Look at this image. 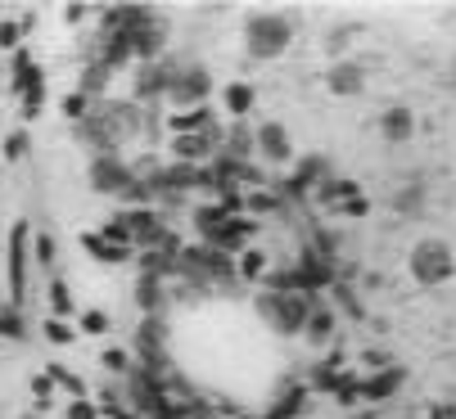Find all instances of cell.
<instances>
[{
    "label": "cell",
    "mask_w": 456,
    "mask_h": 419,
    "mask_svg": "<svg viewBox=\"0 0 456 419\" xmlns=\"http://www.w3.org/2000/svg\"><path fill=\"white\" fill-rule=\"evenodd\" d=\"M145 126V113L136 100H100L91 104V113L77 122V135H82V145H91L95 154H118L126 140H136Z\"/></svg>",
    "instance_id": "6da1fadb"
},
{
    "label": "cell",
    "mask_w": 456,
    "mask_h": 419,
    "mask_svg": "<svg viewBox=\"0 0 456 419\" xmlns=\"http://www.w3.org/2000/svg\"><path fill=\"white\" fill-rule=\"evenodd\" d=\"M312 307H316L312 294H298V289H263L253 298V311L263 316L267 329L281 334V338H298L307 316H312Z\"/></svg>",
    "instance_id": "7a4b0ae2"
},
{
    "label": "cell",
    "mask_w": 456,
    "mask_h": 419,
    "mask_svg": "<svg viewBox=\"0 0 456 419\" xmlns=\"http://www.w3.org/2000/svg\"><path fill=\"white\" fill-rule=\"evenodd\" d=\"M86 181L95 194H109V198H126V203H145L150 198V185L136 176V167L126 163L122 154H95L86 163Z\"/></svg>",
    "instance_id": "3957f363"
},
{
    "label": "cell",
    "mask_w": 456,
    "mask_h": 419,
    "mask_svg": "<svg viewBox=\"0 0 456 419\" xmlns=\"http://www.w3.org/2000/svg\"><path fill=\"white\" fill-rule=\"evenodd\" d=\"M289 45H294V19H289V14L257 10V14L244 19V50H248V59L272 63V59H281Z\"/></svg>",
    "instance_id": "277c9868"
},
{
    "label": "cell",
    "mask_w": 456,
    "mask_h": 419,
    "mask_svg": "<svg viewBox=\"0 0 456 419\" xmlns=\"http://www.w3.org/2000/svg\"><path fill=\"white\" fill-rule=\"evenodd\" d=\"M407 270H411V279H416L420 289H438V285H447V279L456 275V253H452L447 239L425 235V239L407 253Z\"/></svg>",
    "instance_id": "5b68a950"
},
{
    "label": "cell",
    "mask_w": 456,
    "mask_h": 419,
    "mask_svg": "<svg viewBox=\"0 0 456 419\" xmlns=\"http://www.w3.org/2000/svg\"><path fill=\"white\" fill-rule=\"evenodd\" d=\"M28 270H32V222H14L10 253H5V279H10L5 307H14V311H23V302H28Z\"/></svg>",
    "instance_id": "8992f818"
},
{
    "label": "cell",
    "mask_w": 456,
    "mask_h": 419,
    "mask_svg": "<svg viewBox=\"0 0 456 419\" xmlns=\"http://www.w3.org/2000/svg\"><path fill=\"white\" fill-rule=\"evenodd\" d=\"M213 95V73L204 63H185V68H172V86H167V100L176 104V113L185 109H204Z\"/></svg>",
    "instance_id": "52a82bcc"
},
{
    "label": "cell",
    "mask_w": 456,
    "mask_h": 419,
    "mask_svg": "<svg viewBox=\"0 0 456 419\" xmlns=\"http://www.w3.org/2000/svg\"><path fill=\"white\" fill-rule=\"evenodd\" d=\"M204 230V244L208 248H217V253H244V244L253 239V230H257V222L253 217H217V222H208V226H200Z\"/></svg>",
    "instance_id": "ba28073f"
},
{
    "label": "cell",
    "mask_w": 456,
    "mask_h": 419,
    "mask_svg": "<svg viewBox=\"0 0 456 419\" xmlns=\"http://www.w3.org/2000/svg\"><path fill=\"white\" fill-rule=\"evenodd\" d=\"M14 95L23 100V113L28 117H37L41 113V100H45V73L28 59V50H14Z\"/></svg>",
    "instance_id": "9c48e42d"
},
{
    "label": "cell",
    "mask_w": 456,
    "mask_h": 419,
    "mask_svg": "<svg viewBox=\"0 0 456 419\" xmlns=\"http://www.w3.org/2000/svg\"><path fill=\"white\" fill-rule=\"evenodd\" d=\"M253 149H257V158L272 163V167L294 163V140H289V131H285L281 122H257V131H253Z\"/></svg>",
    "instance_id": "30bf717a"
},
{
    "label": "cell",
    "mask_w": 456,
    "mask_h": 419,
    "mask_svg": "<svg viewBox=\"0 0 456 419\" xmlns=\"http://www.w3.org/2000/svg\"><path fill=\"white\" fill-rule=\"evenodd\" d=\"M325 91L339 95V100H353L366 91V68L353 63V59H335L330 68H325Z\"/></svg>",
    "instance_id": "8fae6325"
},
{
    "label": "cell",
    "mask_w": 456,
    "mask_h": 419,
    "mask_svg": "<svg viewBox=\"0 0 456 419\" xmlns=\"http://www.w3.org/2000/svg\"><path fill=\"white\" fill-rule=\"evenodd\" d=\"M217 140L222 135H172V158L185 163V167H208L217 158Z\"/></svg>",
    "instance_id": "7c38bea8"
},
{
    "label": "cell",
    "mask_w": 456,
    "mask_h": 419,
    "mask_svg": "<svg viewBox=\"0 0 456 419\" xmlns=\"http://www.w3.org/2000/svg\"><path fill=\"white\" fill-rule=\"evenodd\" d=\"M403 383H407V370H403V366H384V370H375V375H366V379L357 383V397H362L366 406H379V401L394 397Z\"/></svg>",
    "instance_id": "4fadbf2b"
},
{
    "label": "cell",
    "mask_w": 456,
    "mask_h": 419,
    "mask_svg": "<svg viewBox=\"0 0 456 419\" xmlns=\"http://www.w3.org/2000/svg\"><path fill=\"white\" fill-rule=\"evenodd\" d=\"M375 126H379V135L388 140V145H407V140L416 135V113H411L407 104H388V109L375 117Z\"/></svg>",
    "instance_id": "5bb4252c"
},
{
    "label": "cell",
    "mask_w": 456,
    "mask_h": 419,
    "mask_svg": "<svg viewBox=\"0 0 456 419\" xmlns=\"http://www.w3.org/2000/svg\"><path fill=\"white\" fill-rule=\"evenodd\" d=\"M167 86H172V68L159 59V63H145L136 73V104H154V100H167Z\"/></svg>",
    "instance_id": "9a60e30c"
},
{
    "label": "cell",
    "mask_w": 456,
    "mask_h": 419,
    "mask_svg": "<svg viewBox=\"0 0 456 419\" xmlns=\"http://www.w3.org/2000/svg\"><path fill=\"white\" fill-rule=\"evenodd\" d=\"M167 131H172V135H222V131H217V117H213L208 104H204V109L172 113V117H167Z\"/></svg>",
    "instance_id": "2e32d148"
},
{
    "label": "cell",
    "mask_w": 456,
    "mask_h": 419,
    "mask_svg": "<svg viewBox=\"0 0 456 419\" xmlns=\"http://www.w3.org/2000/svg\"><path fill=\"white\" fill-rule=\"evenodd\" d=\"M109 77H113L109 68H104L100 59H91V63L82 68V82H77V95H86L91 104H100V100H104V91H109Z\"/></svg>",
    "instance_id": "e0dca14e"
},
{
    "label": "cell",
    "mask_w": 456,
    "mask_h": 419,
    "mask_svg": "<svg viewBox=\"0 0 456 419\" xmlns=\"http://www.w3.org/2000/svg\"><path fill=\"white\" fill-rule=\"evenodd\" d=\"M303 338H307L312 347H325V342L335 338V311L312 307V316H307V325H303Z\"/></svg>",
    "instance_id": "ac0fdd59"
},
{
    "label": "cell",
    "mask_w": 456,
    "mask_h": 419,
    "mask_svg": "<svg viewBox=\"0 0 456 419\" xmlns=\"http://www.w3.org/2000/svg\"><path fill=\"white\" fill-rule=\"evenodd\" d=\"M316 189H321V194H316L321 203H335V207H339V203L362 198V185H357V181H348V176H330V181H321Z\"/></svg>",
    "instance_id": "d6986e66"
},
{
    "label": "cell",
    "mask_w": 456,
    "mask_h": 419,
    "mask_svg": "<svg viewBox=\"0 0 456 419\" xmlns=\"http://www.w3.org/2000/svg\"><path fill=\"white\" fill-rule=\"evenodd\" d=\"M253 100H257V95H253L248 82H231V86L222 91V104H226V113H231L235 122H244V117L253 113Z\"/></svg>",
    "instance_id": "ffe728a7"
},
{
    "label": "cell",
    "mask_w": 456,
    "mask_h": 419,
    "mask_svg": "<svg viewBox=\"0 0 456 419\" xmlns=\"http://www.w3.org/2000/svg\"><path fill=\"white\" fill-rule=\"evenodd\" d=\"M136 302H141L145 316H159V307H163V279H159V275H145V270H141V279H136Z\"/></svg>",
    "instance_id": "44dd1931"
},
{
    "label": "cell",
    "mask_w": 456,
    "mask_h": 419,
    "mask_svg": "<svg viewBox=\"0 0 456 419\" xmlns=\"http://www.w3.org/2000/svg\"><path fill=\"white\" fill-rule=\"evenodd\" d=\"M82 248L86 253H95L104 266H118V262H126V253H132V248H122V244H109L100 230H91V235H82Z\"/></svg>",
    "instance_id": "7402d4cb"
},
{
    "label": "cell",
    "mask_w": 456,
    "mask_h": 419,
    "mask_svg": "<svg viewBox=\"0 0 456 419\" xmlns=\"http://www.w3.org/2000/svg\"><path fill=\"white\" fill-rule=\"evenodd\" d=\"M321 176H325V158H316V154H312V158L294 172V181H289L285 189H289V194H307V189H316V181H321Z\"/></svg>",
    "instance_id": "603a6c76"
},
{
    "label": "cell",
    "mask_w": 456,
    "mask_h": 419,
    "mask_svg": "<svg viewBox=\"0 0 456 419\" xmlns=\"http://www.w3.org/2000/svg\"><path fill=\"white\" fill-rule=\"evenodd\" d=\"M163 338H167V325H163V316H145V320H141V347H145L150 366L159 361V352H154V347H163Z\"/></svg>",
    "instance_id": "cb8c5ba5"
},
{
    "label": "cell",
    "mask_w": 456,
    "mask_h": 419,
    "mask_svg": "<svg viewBox=\"0 0 456 419\" xmlns=\"http://www.w3.org/2000/svg\"><path fill=\"white\" fill-rule=\"evenodd\" d=\"M267 266H272V262H267V253H257V248H244V253H240V266H235V270H240L244 279H267Z\"/></svg>",
    "instance_id": "d4e9b609"
},
{
    "label": "cell",
    "mask_w": 456,
    "mask_h": 419,
    "mask_svg": "<svg viewBox=\"0 0 456 419\" xmlns=\"http://www.w3.org/2000/svg\"><path fill=\"white\" fill-rule=\"evenodd\" d=\"M0 338H28V320H23V311H14V307H0Z\"/></svg>",
    "instance_id": "484cf974"
},
{
    "label": "cell",
    "mask_w": 456,
    "mask_h": 419,
    "mask_svg": "<svg viewBox=\"0 0 456 419\" xmlns=\"http://www.w3.org/2000/svg\"><path fill=\"white\" fill-rule=\"evenodd\" d=\"M54 257H59V244H54V235H32V266H54Z\"/></svg>",
    "instance_id": "4316f807"
},
{
    "label": "cell",
    "mask_w": 456,
    "mask_h": 419,
    "mask_svg": "<svg viewBox=\"0 0 456 419\" xmlns=\"http://www.w3.org/2000/svg\"><path fill=\"white\" fill-rule=\"evenodd\" d=\"M73 311V294H69V285H63V279H50V316H69Z\"/></svg>",
    "instance_id": "83f0119b"
},
{
    "label": "cell",
    "mask_w": 456,
    "mask_h": 419,
    "mask_svg": "<svg viewBox=\"0 0 456 419\" xmlns=\"http://www.w3.org/2000/svg\"><path fill=\"white\" fill-rule=\"evenodd\" d=\"M394 207H398V213H420V207H425V185L416 181V185H403V194L394 198Z\"/></svg>",
    "instance_id": "f1b7e54d"
},
{
    "label": "cell",
    "mask_w": 456,
    "mask_h": 419,
    "mask_svg": "<svg viewBox=\"0 0 456 419\" xmlns=\"http://www.w3.org/2000/svg\"><path fill=\"white\" fill-rule=\"evenodd\" d=\"M45 375H50V379H54V388H69V392H73V397H86V383H82V379H77V375H73V370H69V366H50V370H45Z\"/></svg>",
    "instance_id": "f546056e"
},
{
    "label": "cell",
    "mask_w": 456,
    "mask_h": 419,
    "mask_svg": "<svg viewBox=\"0 0 456 419\" xmlns=\"http://www.w3.org/2000/svg\"><path fill=\"white\" fill-rule=\"evenodd\" d=\"M303 406H307V392H303V388H294V392H289V397H285V401H281L276 410H267L263 419H294V415H298Z\"/></svg>",
    "instance_id": "4dcf8cb0"
},
{
    "label": "cell",
    "mask_w": 456,
    "mask_h": 419,
    "mask_svg": "<svg viewBox=\"0 0 456 419\" xmlns=\"http://www.w3.org/2000/svg\"><path fill=\"white\" fill-rule=\"evenodd\" d=\"M45 338L54 342V347H69L77 334H73V325L69 320H59V316H45Z\"/></svg>",
    "instance_id": "1f68e13d"
},
{
    "label": "cell",
    "mask_w": 456,
    "mask_h": 419,
    "mask_svg": "<svg viewBox=\"0 0 456 419\" xmlns=\"http://www.w3.org/2000/svg\"><path fill=\"white\" fill-rule=\"evenodd\" d=\"M0 50H23V23L0 19Z\"/></svg>",
    "instance_id": "d6a6232c"
},
{
    "label": "cell",
    "mask_w": 456,
    "mask_h": 419,
    "mask_svg": "<svg viewBox=\"0 0 456 419\" xmlns=\"http://www.w3.org/2000/svg\"><path fill=\"white\" fill-rule=\"evenodd\" d=\"M28 149H32V140H28V131H10V135H5V158H10V163L28 158Z\"/></svg>",
    "instance_id": "836d02e7"
},
{
    "label": "cell",
    "mask_w": 456,
    "mask_h": 419,
    "mask_svg": "<svg viewBox=\"0 0 456 419\" xmlns=\"http://www.w3.org/2000/svg\"><path fill=\"white\" fill-rule=\"evenodd\" d=\"M63 415H69V419H100V406L91 397H73L69 406H63Z\"/></svg>",
    "instance_id": "e575fe53"
},
{
    "label": "cell",
    "mask_w": 456,
    "mask_h": 419,
    "mask_svg": "<svg viewBox=\"0 0 456 419\" xmlns=\"http://www.w3.org/2000/svg\"><path fill=\"white\" fill-rule=\"evenodd\" d=\"M100 361H104V370H113V375H132V357H126L122 347H109Z\"/></svg>",
    "instance_id": "d590c367"
},
{
    "label": "cell",
    "mask_w": 456,
    "mask_h": 419,
    "mask_svg": "<svg viewBox=\"0 0 456 419\" xmlns=\"http://www.w3.org/2000/svg\"><path fill=\"white\" fill-rule=\"evenodd\" d=\"M86 113H91V100H86V95H77V91H73L69 100H63V117H69V122H82Z\"/></svg>",
    "instance_id": "8d00e7d4"
},
{
    "label": "cell",
    "mask_w": 456,
    "mask_h": 419,
    "mask_svg": "<svg viewBox=\"0 0 456 419\" xmlns=\"http://www.w3.org/2000/svg\"><path fill=\"white\" fill-rule=\"evenodd\" d=\"M82 329H86V334H104V329H109V316H104V311H86V316H82Z\"/></svg>",
    "instance_id": "74e56055"
},
{
    "label": "cell",
    "mask_w": 456,
    "mask_h": 419,
    "mask_svg": "<svg viewBox=\"0 0 456 419\" xmlns=\"http://www.w3.org/2000/svg\"><path fill=\"white\" fill-rule=\"evenodd\" d=\"M32 392H37V401H50V397H54V379H50V375H37V379H32Z\"/></svg>",
    "instance_id": "f35d334b"
},
{
    "label": "cell",
    "mask_w": 456,
    "mask_h": 419,
    "mask_svg": "<svg viewBox=\"0 0 456 419\" xmlns=\"http://www.w3.org/2000/svg\"><path fill=\"white\" fill-rule=\"evenodd\" d=\"M429 419H456V401H434L429 406Z\"/></svg>",
    "instance_id": "ab89813d"
},
{
    "label": "cell",
    "mask_w": 456,
    "mask_h": 419,
    "mask_svg": "<svg viewBox=\"0 0 456 419\" xmlns=\"http://www.w3.org/2000/svg\"><path fill=\"white\" fill-rule=\"evenodd\" d=\"M248 207H253V213H276V198H272V194H253Z\"/></svg>",
    "instance_id": "60d3db41"
},
{
    "label": "cell",
    "mask_w": 456,
    "mask_h": 419,
    "mask_svg": "<svg viewBox=\"0 0 456 419\" xmlns=\"http://www.w3.org/2000/svg\"><path fill=\"white\" fill-rule=\"evenodd\" d=\"M86 10H91V5H63V19H69V23H82Z\"/></svg>",
    "instance_id": "b9f144b4"
},
{
    "label": "cell",
    "mask_w": 456,
    "mask_h": 419,
    "mask_svg": "<svg viewBox=\"0 0 456 419\" xmlns=\"http://www.w3.org/2000/svg\"><path fill=\"white\" fill-rule=\"evenodd\" d=\"M109 419H145V415H141V410H113Z\"/></svg>",
    "instance_id": "7bdbcfd3"
},
{
    "label": "cell",
    "mask_w": 456,
    "mask_h": 419,
    "mask_svg": "<svg viewBox=\"0 0 456 419\" xmlns=\"http://www.w3.org/2000/svg\"><path fill=\"white\" fill-rule=\"evenodd\" d=\"M447 86L456 91V54H452V63H447Z\"/></svg>",
    "instance_id": "ee69618b"
},
{
    "label": "cell",
    "mask_w": 456,
    "mask_h": 419,
    "mask_svg": "<svg viewBox=\"0 0 456 419\" xmlns=\"http://www.w3.org/2000/svg\"><path fill=\"white\" fill-rule=\"evenodd\" d=\"M0 10H5V5H0Z\"/></svg>",
    "instance_id": "f6af8a7d"
},
{
    "label": "cell",
    "mask_w": 456,
    "mask_h": 419,
    "mask_svg": "<svg viewBox=\"0 0 456 419\" xmlns=\"http://www.w3.org/2000/svg\"><path fill=\"white\" fill-rule=\"evenodd\" d=\"M0 415H5V410H0Z\"/></svg>",
    "instance_id": "bcb514c9"
}]
</instances>
